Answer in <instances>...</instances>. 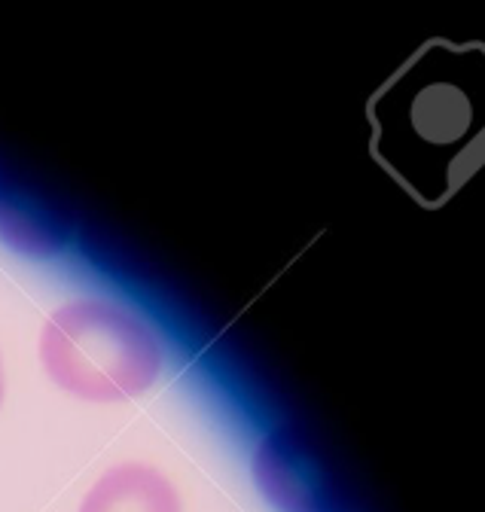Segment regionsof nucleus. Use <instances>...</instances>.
Instances as JSON below:
<instances>
[{
  "label": "nucleus",
  "instance_id": "f257e3e1",
  "mask_svg": "<svg viewBox=\"0 0 485 512\" xmlns=\"http://www.w3.org/2000/svg\"><path fill=\"white\" fill-rule=\"evenodd\" d=\"M37 357L58 391L95 406L147 397L165 369L159 333L138 311L101 296L58 305L40 327Z\"/></svg>",
  "mask_w": 485,
  "mask_h": 512
},
{
  "label": "nucleus",
  "instance_id": "f03ea898",
  "mask_svg": "<svg viewBox=\"0 0 485 512\" xmlns=\"http://www.w3.org/2000/svg\"><path fill=\"white\" fill-rule=\"evenodd\" d=\"M251 476L275 512H342V491L324 452L296 427L269 430L254 448Z\"/></svg>",
  "mask_w": 485,
  "mask_h": 512
},
{
  "label": "nucleus",
  "instance_id": "7ed1b4c3",
  "mask_svg": "<svg viewBox=\"0 0 485 512\" xmlns=\"http://www.w3.org/2000/svg\"><path fill=\"white\" fill-rule=\"evenodd\" d=\"M77 512H184V497L159 467L123 461L107 467L86 488Z\"/></svg>",
  "mask_w": 485,
  "mask_h": 512
},
{
  "label": "nucleus",
  "instance_id": "20e7f679",
  "mask_svg": "<svg viewBox=\"0 0 485 512\" xmlns=\"http://www.w3.org/2000/svg\"><path fill=\"white\" fill-rule=\"evenodd\" d=\"M0 238L28 256H52L65 247L68 229L49 202L25 189H0Z\"/></svg>",
  "mask_w": 485,
  "mask_h": 512
},
{
  "label": "nucleus",
  "instance_id": "39448f33",
  "mask_svg": "<svg viewBox=\"0 0 485 512\" xmlns=\"http://www.w3.org/2000/svg\"><path fill=\"white\" fill-rule=\"evenodd\" d=\"M7 400V366H4V354H0V409H4Z\"/></svg>",
  "mask_w": 485,
  "mask_h": 512
}]
</instances>
